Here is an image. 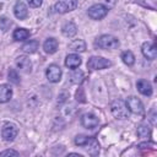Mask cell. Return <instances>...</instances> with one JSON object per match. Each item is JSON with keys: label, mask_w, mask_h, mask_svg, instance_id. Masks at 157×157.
Instances as JSON below:
<instances>
[{"label": "cell", "mask_w": 157, "mask_h": 157, "mask_svg": "<svg viewBox=\"0 0 157 157\" xmlns=\"http://www.w3.org/2000/svg\"><path fill=\"white\" fill-rule=\"evenodd\" d=\"M38 45H39L38 40H34V39H33V40H29V42L25 43L23 47H22V50L31 54V53H34V52L38 49Z\"/></svg>", "instance_id": "44dd1931"}, {"label": "cell", "mask_w": 157, "mask_h": 157, "mask_svg": "<svg viewBox=\"0 0 157 157\" xmlns=\"http://www.w3.org/2000/svg\"><path fill=\"white\" fill-rule=\"evenodd\" d=\"M27 2L31 7H38L42 5V0H27Z\"/></svg>", "instance_id": "f546056e"}, {"label": "cell", "mask_w": 157, "mask_h": 157, "mask_svg": "<svg viewBox=\"0 0 157 157\" xmlns=\"http://www.w3.org/2000/svg\"><path fill=\"white\" fill-rule=\"evenodd\" d=\"M98 118L92 114V113H87V114H83L82 118H81V124L86 128V129H94L98 126Z\"/></svg>", "instance_id": "9c48e42d"}, {"label": "cell", "mask_w": 157, "mask_h": 157, "mask_svg": "<svg viewBox=\"0 0 157 157\" xmlns=\"http://www.w3.org/2000/svg\"><path fill=\"white\" fill-rule=\"evenodd\" d=\"M121 59H123V61L126 64V65H132L134 64V61H135V56H134V54L130 52V50H126V52H124L123 54H121Z\"/></svg>", "instance_id": "7402d4cb"}, {"label": "cell", "mask_w": 157, "mask_h": 157, "mask_svg": "<svg viewBox=\"0 0 157 157\" xmlns=\"http://www.w3.org/2000/svg\"><path fill=\"white\" fill-rule=\"evenodd\" d=\"M112 63L108 59H104L102 56H92L87 61V67L91 70H102L105 67H109Z\"/></svg>", "instance_id": "3957f363"}, {"label": "cell", "mask_w": 157, "mask_h": 157, "mask_svg": "<svg viewBox=\"0 0 157 157\" xmlns=\"http://www.w3.org/2000/svg\"><path fill=\"white\" fill-rule=\"evenodd\" d=\"M83 80V72L80 71V70H76L71 74V81L74 83H81Z\"/></svg>", "instance_id": "603a6c76"}, {"label": "cell", "mask_w": 157, "mask_h": 157, "mask_svg": "<svg viewBox=\"0 0 157 157\" xmlns=\"http://www.w3.org/2000/svg\"><path fill=\"white\" fill-rule=\"evenodd\" d=\"M9 80H10L12 83H15V85H18V83H20V77H18V74L16 72V70L11 69V70L9 71Z\"/></svg>", "instance_id": "484cf974"}, {"label": "cell", "mask_w": 157, "mask_h": 157, "mask_svg": "<svg viewBox=\"0 0 157 157\" xmlns=\"http://www.w3.org/2000/svg\"><path fill=\"white\" fill-rule=\"evenodd\" d=\"M136 87L140 93L145 96H151L152 94V86L147 80H139L136 83Z\"/></svg>", "instance_id": "4fadbf2b"}, {"label": "cell", "mask_w": 157, "mask_h": 157, "mask_svg": "<svg viewBox=\"0 0 157 157\" xmlns=\"http://www.w3.org/2000/svg\"><path fill=\"white\" fill-rule=\"evenodd\" d=\"M87 140H88L87 136H85V135H77L75 137V144L78 145V146H85L86 142H87Z\"/></svg>", "instance_id": "4316f807"}, {"label": "cell", "mask_w": 157, "mask_h": 157, "mask_svg": "<svg viewBox=\"0 0 157 157\" xmlns=\"http://www.w3.org/2000/svg\"><path fill=\"white\" fill-rule=\"evenodd\" d=\"M76 32H77V27L72 22H67V23H65L63 26V34L66 36V37H69V38L70 37H74L76 34Z\"/></svg>", "instance_id": "ac0fdd59"}, {"label": "cell", "mask_w": 157, "mask_h": 157, "mask_svg": "<svg viewBox=\"0 0 157 157\" xmlns=\"http://www.w3.org/2000/svg\"><path fill=\"white\" fill-rule=\"evenodd\" d=\"M81 64V58L77 54H69L65 59V65L69 69H76Z\"/></svg>", "instance_id": "9a60e30c"}, {"label": "cell", "mask_w": 157, "mask_h": 157, "mask_svg": "<svg viewBox=\"0 0 157 157\" xmlns=\"http://www.w3.org/2000/svg\"><path fill=\"white\" fill-rule=\"evenodd\" d=\"M69 49L72 50V52H85L86 50V43L82 40V39H76L74 40L70 45H69Z\"/></svg>", "instance_id": "d6986e66"}, {"label": "cell", "mask_w": 157, "mask_h": 157, "mask_svg": "<svg viewBox=\"0 0 157 157\" xmlns=\"http://www.w3.org/2000/svg\"><path fill=\"white\" fill-rule=\"evenodd\" d=\"M12 97V90L9 85H0V103H6Z\"/></svg>", "instance_id": "5bb4252c"}, {"label": "cell", "mask_w": 157, "mask_h": 157, "mask_svg": "<svg viewBox=\"0 0 157 157\" xmlns=\"http://www.w3.org/2000/svg\"><path fill=\"white\" fill-rule=\"evenodd\" d=\"M16 65L20 70H22L23 72H31V67H32V63L31 60L25 56V55H21L16 59Z\"/></svg>", "instance_id": "8fae6325"}, {"label": "cell", "mask_w": 157, "mask_h": 157, "mask_svg": "<svg viewBox=\"0 0 157 157\" xmlns=\"http://www.w3.org/2000/svg\"><path fill=\"white\" fill-rule=\"evenodd\" d=\"M86 148L88 151L90 155H97L99 151V144L94 137H88L87 142H86Z\"/></svg>", "instance_id": "e0dca14e"}, {"label": "cell", "mask_w": 157, "mask_h": 157, "mask_svg": "<svg viewBox=\"0 0 157 157\" xmlns=\"http://www.w3.org/2000/svg\"><path fill=\"white\" fill-rule=\"evenodd\" d=\"M29 37V32L25 28H17L13 32V39L15 40H25Z\"/></svg>", "instance_id": "ffe728a7"}, {"label": "cell", "mask_w": 157, "mask_h": 157, "mask_svg": "<svg viewBox=\"0 0 157 157\" xmlns=\"http://www.w3.org/2000/svg\"><path fill=\"white\" fill-rule=\"evenodd\" d=\"M125 104H126L128 109L130 112L135 113V114H142L144 113V105H142L141 101L139 98H136V97H132V96L129 97L126 99V103Z\"/></svg>", "instance_id": "8992f818"}, {"label": "cell", "mask_w": 157, "mask_h": 157, "mask_svg": "<svg viewBox=\"0 0 157 157\" xmlns=\"http://www.w3.org/2000/svg\"><path fill=\"white\" fill-rule=\"evenodd\" d=\"M13 13H15V16H16L17 18H20V20H25V18L28 16L27 6H26L23 2H21V1L16 2L15 7H13Z\"/></svg>", "instance_id": "7c38bea8"}, {"label": "cell", "mask_w": 157, "mask_h": 157, "mask_svg": "<svg viewBox=\"0 0 157 157\" xmlns=\"http://www.w3.org/2000/svg\"><path fill=\"white\" fill-rule=\"evenodd\" d=\"M76 7H77V0H61L55 4V11L59 13L72 11Z\"/></svg>", "instance_id": "5b68a950"}, {"label": "cell", "mask_w": 157, "mask_h": 157, "mask_svg": "<svg viewBox=\"0 0 157 157\" xmlns=\"http://www.w3.org/2000/svg\"><path fill=\"white\" fill-rule=\"evenodd\" d=\"M1 157H5V156H18V152L17 151H13V150H6V151H2L0 153Z\"/></svg>", "instance_id": "f1b7e54d"}, {"label": "cell", "mask_w": 157, "mask_h": 157, "mask_svg": "<svg viewBox=\"0 0 157 157\" xmlns=\"http://www.w3.org/2000/svg\"><path fill=\"white\" fill-rule=\"evenodd\" d=\"M137 135H139L140 137H150L151 131H150L148 126H146V125H140V126L137 128Z\"/></svg>", "instance_id": "cb8c5ba5"}, {"label": "cell", "mask_w": 157, "mask_h": 157, "mask_svg": "<svg viewBox=\"0 0 157 157\" xmlns=\"http://www.w3.org/2000/svg\"><path fill=\"white\" fill-rule=\"evenodd\" d=\"M110 110H112L113 117L117 119H126L129 117V109L121 99L113 101L110 104Z\"/></svg>", "instance_id": "6da1fadb"}, {"label": "cell", "mask_w": 157, "mask_h": 157, "mask_svg": "<svg viewBox=\"0 0 157 157\" xmlns=\"http://www.w3.org/2000/svg\"><path fill=\"white\" fill-rule=\"evenodd\" d=\"M96 45L101 49H115L119 45V40L110 34H103L96 40Z\"/></svg>", "instance_id": "7a4b0ae2"}, {"label": "cell", "mask_w": 157, "mask_h": 157, "mask_svg": "<svg viewBox=\"0 0 157 157\" xmlns=\"http://www.w3.org/2000/svg\"><path fill=\"white\" fill-rule=\"evenodd\" d=\"M107 13H108V9H107L104 5H102V4L92 5V6L88 9V16H90L92 20H101V18H103Z\"/></svg>", "instance_id": "277c9868"}, {"label": "cell", "mask_w": 157, "mask_h": 157, "mask_svg": "<svg viewBox=\"0 0 157 157\" xmlns=\"http://www.w3.org/2000/svg\"><path fill=\"white\" fill-rule=\"evenodd\" d=\"M141 50H142L144 56L147 58V59H150V60L156 59V56H157V49H156V45H155L153 43H151V42H145V43L142 44Z\"/></svg>", "instance_id": "30bf717a"}, {"label": "cell", "mask_w": 157, "mask_h": 157, "mask_svg": "<svg viewBox=\"0 0 157 157\" xmlns=\"http://www.w3.org/2000/svg\"><path fill=\"white\" fill-rule=\"evenodd\" d=\"M17 132H18V130H17L16 125L7 123V124H5L4 128H2L1 135H2V137H4L5 141H13L15 137L17 136Z\"/></svg>", "instance_id": "52a82bcc"}, {"label": "cell", "mask_w": 157, "mask_h": 157, "mask_svg": "<svg viewBox=\"0 0 157 157\" xmlns=\"http://www.w3.org/2000/svg\"><path fill=\"white\" fill-rule=\"evenodd\" d=\"M76 99L78 101V102H85L86 99H85V94H83V90L82 88H78L77 91H76Z\"/></svg>", "instance_id": "83f0119b"}, {"label": "cell", "mask_w": 157, "mask_h": 157, "mask_svg": "<svg viewBox=\"0 0 157 157\" xmlns=\"http://www.w3.org/2000/svg\"><path fill=\"white\" fill-rule=\"evenodd\" d=\"M11 23H12L11 20H9L7 17H5V16L0 17V28L2 31H7L10 28V26H11Z\"/></svg>", "instance_id": "d4e9b609"}, {"label": "cell", "mask_w": 157, "mask_h": 157, "mask_svg": "<svg viewBox=\"0 0 157 157\" xmlns=\"http://www.w3.org/2000/svg\"><path fill=\"white\" fill-rule=\"evenodd\" d=\"M58 45H59V43H58V40H56L55 38H48V39L44 42L43 48H44L45 53H48V54H54V53L58 50Z\"/></svg>", "instance_id": "2e32d148"}, {"label": "cell", "mask_w": 157, "mask_h": 157, "mask_svg": "<svg viewBox=\"0 0 157 157\" xmlns=\"http://www.w3.org/2000/svg\"><path fill=\"white\" fill-rule=\"evenodd\" d=\"M45 74L50 82H59L61 78V69L58 65H49Z\"/></svg>", "instance_id": "ba28073f"}]
</instances>
